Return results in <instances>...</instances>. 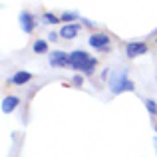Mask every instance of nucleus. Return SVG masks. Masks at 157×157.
Returning a JSON list of instances; mask_svg holds the SVG:
<instances>
[{"instance_id":"nucleus-1","label":"nucleus","mask_w":157,"mask_h":157,"mask_svg":"<svg viewBox=\"0 0 157 157\" xmlns=\"http://www.w3.org/2000/svg\"><path fill=\"white\" fill-rule=\"evenodd\" d=\"M107 86H109L111 94H123V92H133V90H135V84L129 80V76H127V70H125V68L113 70V72L109 74Z\"/></svg>"},{"instance_id":"nucleus-2","label":"nucleus","mask_w":157,"mask_h":157,"mask_svg":"<svg viewBox=\"0 0 157 157\" xmlns=\"http://www.w3.org/2000/svg\"><path fill=\"white\" fill-rule=\"evenodd\" d=\"M90 60H92V56H90L88 52H84V50H76V52L70 54V68L84 72V68L88 66V62H90Z\"/></svg>"},{"instance_id":"nucleus-3","label":"nucleus","mask_w":157,"mask_h":157,"mask_svg":"<svg viewBox=\"0 0 157 157\" xmlns=\"http://www.w3.org/2000/svg\"><path fill=\"white\" fill-rule=\"evenodd\" d=\"M50 64L56 66V68H66V66H70V54L56 50L54 54H50Z\"/></svg>"},{"instance_id":"nucleus-4","label":"nucleus","mask_w":157,"mask_h":157,"mask_svg":"<svg viewBox=\"0 0 157 157\" xmlns=\"http://www.w3.org/2000/svg\"><path fill=\"white\" fill-rule=\"evenodd\" d=\"M88 42H90V46L96 48V50H107V46H109L107 34H92Z\"/></svg>"},{"instance_id":"nucleus-5","label":"nucleus","mask_w":157,"mask_h":157,"mask_svg":"<svg viewBox=\"0 0 157 157\" xmlns=\"http://www.w3.org/2000/svg\"><path fill=\"white\" fill-rule=\"evenodd\" d=\"M125 54L129 58H135V56H141V54H147V44L145 42H129L125 46Z\"/></svg>"},{"instance_id":"nucleus-6","label":"nucleus","mask_w":157,"mask_h":157,"mask_svg":"<svg viewBox=\"0 0 157 157\" xmlns=\"http://www.w3.org/2000/svg\"><path fill=\"white\" fill-rule=\"evenodd\" d=\"M20 26H22V30L26 32V34H32L34 28H36V18L30 12H22V14H20Z\"/></svg>"},{"instance_id":"nucleus-7","label":"nucleus","mask_w":157,"mask_h":157,"mask_svg":"<svg viewBox=\"0 0 157 157\" xmlns=\"http://www.w3.org/2000/svg\"><path fill=\"white\" fill-rule=\"evenodd\" d=\"M18 105H20V100L16 96H6L2 100V113H10V111H14Z\"/></svg>"},{"instance_id":"nucleus-8","label":"nucleus","mask_w":157,"mask_h":157,"mask_svg":"<svg viewBox=\"0 0 157 157\" xmlns=\"http://www.w3.org/2000/svg\"><path fill=\"white\" fill-rule=\"evenodd\" d=\"M78 30H80L78 24H66V26L60 28V36H62V38H66V40H72V38H76V36H78Z\"/></svg>"},{"instance_id":"nucleus-9","label":"nucleus","mask_w":157,"mask_h":157,"mask_svg":"<svg viewBox=\"0 0 157 157\" xmlns=\"http://www.w3.org/2000/svg\"><path fill=\"white\" fill-rule=\"evenodd\" d=\"M30 80H32V74H30V72H24V70L16 72L14 76L10 78V82H12L14 86H24L26 82H30Z\"/></svg>"},{"instance_id":"nucleus-10","label":"nucleus","mask_w":157,"mask_h":157,"mask_svg":"<svg viewBox=\"0 0 157 157\" xmlns=\"http://www.w3.org/2000/svg\"><path fill=\"white\" fill-rule=\"evenodd\" d=\"M32 48H34L36 54H44V52H48V42L46 40H36Z\"/></svg>"},{"instance_id":"nucleus-11","label":"nucleus","mask_w":157,"mask_h":157,"mask_svg":"<svg viewBox=\"0 0 157 157\" xmlns=\"http://www.w3.org/2000/svg\"><path fill=\"white\" fill-rule=\"evenodd\" d=\"M42 20H44V24H56V22H60V18H58L56 14H52V12H44Z\"/></svg>"},{"instance_id":"nucleus-12","label":"nucleus","mask_w":157,"mask_h":157,"mask_svg":"<svg viewBox=\"0 0 157 157\" xmlns=\"http://www.w3.org/2000/svg\"><path fill=\"white\" fill-rule=\"evenodd\" d=\"M76 12H64V14L60 16V20H64V22H68V24H74L72 20H76Z\"/></svg>"},{"instance_id":"nucleus-13","label":"nucleus","mask_w":157,"mask_h":157,"mask_svg":"<svg viewBox=\"0 0 157 157\" xmlns=\"http://www.w3.org/2000/svg\"><path fill=\"white\" fill-rule=\"evenodd\" d=\"M145 107H147V111H149L151 115L157 113V104H155L153 100H145Z\"/></svg>"},{"instance_id":"nucleus-14","label":"nucleus","mask_w":157,"mask_h":157,"mask_svg":"<svg viewBox=\"0 0 157 157\" xmlns=\"http://www.w3.org/2000/svg\"><path fill=\"white\" fill-rule=\"evenodd\" d=\"M96 64H98V62H96V58H92V60L88 62V66L84 68V74H86V76H90V74L94 72V68H96Z\"/></svg>"},{"instance_id":"nucleus-15","label":"nucleus","mask_w":157,"mask_h":157,"mask_svg":"<svg viewBox=\"0 0 157 157\" xmlns=\"http://www.w3.org/2000/svg\"><path fill=\"white\" fill-rule=\"evenodd\" d=\"M72 82H74L76 86H82V84H84V78H82V76H74V78H72Z\"/></svg>"},{"instance_id":"nucleus-16","label":"nucleus","mask_w":157,"mask_h":157,"mask_svg":"<svg viewBox=\"0 0 157 157\" xmlns=\"http://www.w3.org/2000/svg\"><path fill=\"white\" fill-rule=\"evenodd\" d=\"M58 36H60V34H56V32H52V34L48 36V40H50V42H56V40H58Z\"/></svg>"},{"instance_id":"nucleus-17","label":"nucleus","mask_w":157,"mask_h":157,"mask_svg":"<svg viewBox=\"0 0 157 157\" xmlns=\"http://www.w3.org/2000/svg\"><path fill=\"white\" fill-rule=\"evenodd\" d=\"M153 145H155V153H157V135L153 137Z\"/></svg>"}]
</instances>
